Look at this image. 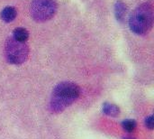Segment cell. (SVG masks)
I'll list each match as a JSON object with an SVG mask.
<instances>
[{"label": "cell", "instance_id": "8992f818", "mask_svg": "<svg viewBox=\"0 0 154 139\" xmlns=\"http://www.w3.org/2000/svg\"><path fill=\"white\" fill-rule=\"evenodd\" d=\"M103 112L109 117H117L120 114V109L116 105L106 102L103 105Z\"/></svg>", "mask_w": 154, "mask_h": 139}, {"label": "cell", "instance_id": "52a82bcc", "mask_svg": "<svg viewBox=\"0 0 154 139\" xmlns=\"http://www.w3.org/2000/svg\"><path fill=\"white\" fill-rule=\"evenodd\" d=\"M1 16L5 22H12L16 16V10L13 6H7L3 9Z\"/></svg>", "mask_w": 154, "mask_h": 139}, {"label": "cell", "instance_id": "7a4b0ae2", "mask_svg": "<svg viewBox=\"0 0 154 139\" xmlns=\"http://www.w3.org/2000/svg\"><path fill=\"white\" fill-rule=\"evenodd\" d=\"M153 24V6L151 3H144L136 7L130 15L129 25L136 34H145Z\"/></svg>", "mask_w": 154, "mask_h": 139}, {"label": "cell", "instance_id": "6da1fadb", "mask_svg": "<svg viewBox=\"0 0 154 139\" xmlns=\"http://www.w3.org/2000/svg\"><path fill=\"white\" fill-rule=\"evenodd\" d=\"M79 87L70 81H63L59 83L53 90L49 109L52 113H60L69 106L74 103L79 97Z\"/></svg>", "mask_w": 154, "mask_h": 139}, {"label": "cell", "instance_id": "8fae6325", "mask_svg": "<svg viewBox=\"0 0 154 139\" xmlns=\"http://www.w3.org/2000/svg\"><path fill=\"white\" fill-rule=\"evenodd\" d=\"M124 139H134V138H129V137H125V138Z\"/></svg>", "mask_w": 154, "mask_h": 139}, {"label": "cell", "instance_id": "9c48e42d", "mask_svg": "<svg viewBox=\"0 0 154 139\" xmlns=\"http://www.w3.org/2000/svg\"><path fill=\"white\" fill-rule=\"evenodd\" d=\"M122 128L128 133H132L136 128V122L132 119H126L122 122Z\"/></svg>", "mask_w": 154, "mask_h": 139}, {"label": "cell", "instance_id": "30bf717a", "mask_svg": "<svg viewBox=\"0 0 154 139\" xmlns=\"http://www.w3.org/2000/svg\"><path fill=\"white\" fill-rule=\"evenodd\" d=\"M145 125L148 128L150 129H152L154 126V120H153V117L152 116H150L148 117L146 119H145Z\"/></svg>", "mask_w": 154, "mask_h": 139}, {"label": "cell", "instance_id": "277c9868", "mask_svg": "<svg viewBox=\"0 0 154 139\" xmlns=\"http://www.w3.org/2000/svg\"><path fill=\"white\" fill-rule=\"evenodd\" d=\"M57 11L56 0H32L31 14L37 22H45L52 18Z\"/></svg>", "mask_w": 154, "mask_h": 139}, {"label": "cell", "instance_id": "3957f363", "mask_svg": "<svg viewBox=\"0 0 154 139\" xmlns=\"http://www.w3.org/2000/svg\"><path fill=\"white\" fill-rule=\"evenodd\" d=\"M5 57L12 64H21L24 62L29 54V48L25 43L19 42L14 37L7 39L5 46Z\"/></svg>", "mask_w": 154, "mask_h": 139}, {"label": "cell", "instance_id": "5b68a950", "mask_svg": "<svg viewBox=\"0 0 154 139\" xmlns=\"http://www.w3.org/2000/svg\"><path fill=\"white\" fill-rule=\"evenodd\" d=\"M126 14H127L126 5L121 0L116 1V3L115 4V14L116 19L119 22H124L126 17Z\"/></svg>", "mask_w": 154, "mask_h": 139}, {"label": "cell", "instance_id": "ba28073f", "mask_svg": "<svg viewBox=\"0 0 154 139\" xmlns=\"http://www.w3.org/2000/svg\"><path fill=\"white\" fill-rule=\"evenodd\" d=\"M28 37H29V33L27 30H25L24 28H16L14 31V38L19 42L25 43Z\"/></svg>", "mask_w": 154, "mask_h": 139}]
</instances>
